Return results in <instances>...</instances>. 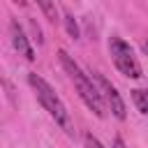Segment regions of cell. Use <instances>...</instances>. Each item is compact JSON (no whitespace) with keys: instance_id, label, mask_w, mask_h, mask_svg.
Returning a JSON list of instances; mask_svg holds the SVG:
<instances>
[{"instance_id":"6da1fadb","label":"cell","mask_w":148,"mask_h":148,"mask_svg":"<svg viewBox=\"0 0 148 148\" xmlns=\"http://www.w3.org/2000/svg\"><path fill=\"white\" fill-rule=\"evenodd\" d=\"M58 58H60V65H62V69L67 72V76L74 81V86H76L79 97L83 99V104H86L97 118H104V116H106V106H104V102H102V97H99V92H97L90 74H86V72L81 69V65H79L65 49L58 51Z\"/></svg>"},{"instance_id":"ba28073f","label":"cell","mask_w":148,"mask_h":148,"mask_svg":"<svg viewBox=\"0 0 148 148\" xmlns=\"http://www.w3.org/2000/svg\"><path fill=\"white\" fill-rule=\"evenodd\" d=\"M62 23H65L67 35H69L72 39H79V23H76V18H74L72 14H65V16H62Z\"/></svg>"},{"instance_id":"8992f818","label":"cell","mask_w":148,"mask_h":148,"mask_svg":"<svg viewBox=\"0 0 148 148\" xmlns=\"http://www.w3.org/2000/svg\"><path fill=\"white\" fill-rule=\"evenodd\" d=\"M132 99H134V104H136V111H139L141 116H146V113H148V92L141 90V88H134V90H132Z\"/></svg>"},{"instance_id":"30bf717a","label":"cell","mask_w":148,"mask_h":148,"mask_svg":"<svg viewBox=\"0 0 148 148\" xmlns=\"http://www.w3.org/2000/svg\"><path fill=\"white\" fill-rule=\"evenodd\" d=\"M113 148H127V146H125V141H123L120 136H116V139H113Z\"/></svg>"},{"instance_id":"5b68a950","label":"cell","mask_w":148,"mask_h":148,"mask_svg":"<svg viewBox=\"0 0 148 148\" xmlns=\"http://www.w3.org/2000/svg\"><path fill=\"white\" fill-rule=\"evenodd\" d=\"M9 37H12V46L18 51V56H23L25 60L32 62V60H35V49H32V44H30L25 30L21 28V23H18L16 18L9 21Z\"/></svg>"},{"instance_id":"277c9868","label":"cell","mask_w":148,"mask_h":148,"mask_svg":"<svg viewBox=\"0 0 148 148\" xmlns=\"http://www.w3.org/2000/svg\"><path fill=\"white\" fill-rule=\"evenodd\" d=\"M90 79H92V83H95L102 102L111 109V113H113L118 120H125V118H127V106H125V99L120 97L118 88H116L104 74H99V72H90Z\"/></svg>"},{"instance_id":"7a4b0ae2","label":"cell","mask_w":148,"mask_h":148,"mask_svg":"<svg viewBox=\"0 0 148 148\" xmlns=\"http://www.w3.org/2000/svg\"><path fill=\"white\" fill-rule=\"evenodd\" d=\"M28 83H30V88L35 90L39 104H42V106L46 109V113L56 120V125H58L60 130H65L67 134H74L72 116H69L67 106L62 104V99H60V97L56 95V90L51 88V83H49L46 79H42L37 72H30V74H28Z\"/></svg>"},{"instance_id":"9c48e42d","label":"cell","mask_w":148,"mask_h":148,"mask_svg":"<svg viewBox=\"0 0 148 148\" xmlns=\"http://www.w3.org/2000/svg\"><path fill=\"white\" fill-rule=\"evenodd\" d=\"M83 146H86V148H106V146H104L97 136H92L90 132H88V134H83Z\"/></svg>"},{"instance_id":"52a82bcc","label":"cell","mask_w":148,"mask_h":148,"mask_svg":"<svg viewBox=\"0 0 148 148\" xmlns=\"http://www.w3.org/2000/svg\"><path fill=\"white\" fill-rule=\"evenodd\" d=\"M37 7L44 12V16H46L51 23H56V21H58V7H56V2H49V0H39V2H37Z\"/></svg>"},{"instance_id":"3957f363","label":"cell","mask_w":148,"mask_h":148,"mask_svg":"<svg viewBox=\"0 0 148 148\" xmlns=\"http://www.w3.org/2000/svg\"><path fill=\"white\" fill-rule=\"evenodd\" d=\"M109 53L113 58V65L118 67V72L127 79H141L143 69L134 56V49L123 39V37H111L109 39Z\"/></svg>"}]
</instances>
